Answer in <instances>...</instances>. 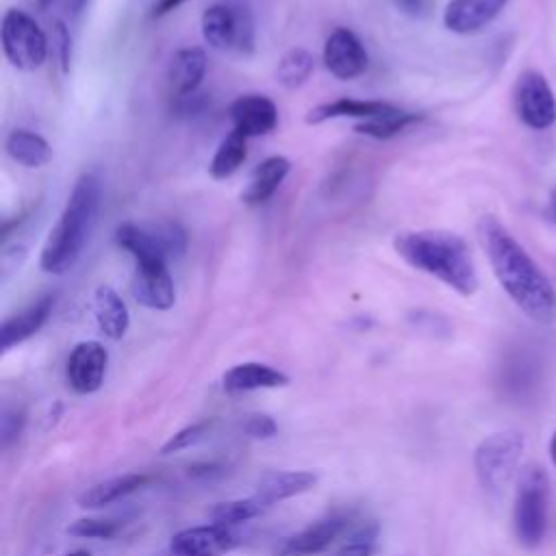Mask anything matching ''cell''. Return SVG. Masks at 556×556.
I'll return each instance as SVG.
<instances>
[{
	"label": "cell",
	"instance_id": "cell-31",
	"mask_svg": "<svg viewBox=\"0 0 556 556\" xmlns=\"http://www.w3.org/2000/svg\"><path fill=\"white\" fill-rule=\"evenodd\" d=\"M213 426V419H204V421H198V424H191L182 430H178L176 434H172L163 445H161V454H174V452H180L193 443H198Z\"/></svg>",
	"mask_w": 556,
	"mask_h": 556
},
{
	"label": "cell",
	"instance_id": "cell-40",
	"mask_svg": "<svg viewBox=\"0 0 556 556\" xmlns=\"http://www.w3.org/2000/svg\"><path fill=\"white\" fill-rule=\"evenodd\" d=\"M67 556H91L87 549H76V552H70Z\"/></svg>",
	"mask_w": 556,
	"mask_h": 556
},
{
	"label": "cell",
	"instance_id": "cell-14",
	"mask_svg": "<svg viewBox=\"0 0 556 556\" xmlns=\"http://www.w3.org/2000/svg\"><path fill=\"white\" fill-rule=\"evenodd\" d=\"M130 291L141 306L152 311H167L176 302V289L167 263H135Z\"/></svg>",
	"mask_w": 556,
	"mask_h": 556
},
{
	"label": "cell",
	"instance_id": "cell-24",
	"mask_svg": "<svg viewBox=\"0 0 556 556\" xmlns=\"http://www.w3.org/2000/svg\"><path fill=\"white\" fill-rule=\"evenodd\" d=\"M93 313H96V321L98 328L104 337L117 341L126 334L128 324H130V315L128 308L124 304V300L119 298V293L109 287V285H100L93 293Z\"/></svg>",
	"mask_w": 556,
	"mask_h": 556
},
{
	"label": "cell",
	"instance_id": "cell-5",
	"mask_svg": "<svg viewBox=\"0 0 556 556\" xmlns=\"http://www.w3.org/2000/svg\"><path fill=\"white\" fill-rule=\"evenodd\" d=\"M547 476L539 465H528L517 480L513 530L519 545L536 547L547 530Z\"/></svg>",
	"mask_w": 556,
	"mask_h": 556
},
{
	"label": "cell",
	"instance_id": "cell-2",
	"mask_svg": "<svg viewBox=\"0 0 556 556\" xmlns=\"http://www.w3.org/2000/svg\"><path fill=\"white\" fill-rule=\"evenodd\" d=\"M393 248L413 269L437 278L460 295L478 291V271L471 250L463 237L447 230H404Z\"/></svg>",
	"mask_w": 556,
	"mask_h": 556
},
{
	"label": "cell",
	"instance_id": "cell-32",
	"mask_svg": "<svg viewBox=\"0 0 556 556\" xmlns=\"http://www.w3.org/2000/svg\"><path fill=\"white\" fill-rule=\"evenodd\" d=\"M119 523L113 519H78L74 521L67 532L74 536H83V539H111L117 532Z\"/></svg>",
	"mask_w": 556,
	"mask_h": 556
},
{
	"label": "cell",
	"instance_id": "cell-30",
	"mask_svg": "<svg viewBox=\"0 0 556 556\" xmlns=\"http://www.w3.org/2000/svg\"><path fill=\"white\" fill-rule=\"evenodd\" d=\"M267 510V504H263L256 495L243 497V500H228V502H217L215 506L208 508V519L217 526L230 528L235 523L248 521L252 517H258L261 513Z\"/></svg>",
	"mask_w": 556,
	"mask_h": 556
},
{
	"label": "cell",
	"instance_id": "cell-26",
	"mask_svg": "<svg viewBox=\"0 0 556 556\" xmlns=\"http://www.w3.org/2000/svg\"><path fill=\"white\" fill-rule=\"evenodd\" d=\"M150 476L146 473H124V476H115L111 480H104L91 489H87L80 497H78V504L83 508H100V506H106L111 502H117L122 500L124 495L141 489L143 484H148Z\"/></svg>",
	"mask_w": 556,
	"mask_h": 556
},
{
	"label": "cell",
	"instance_id": "cell-42",
	"mask_svg": "<svg viewBox=\"0 0 556 556\" xmlns=\"http://www.w3.org/2000/svg\"><path fill=\"white\" fill-rule=\"evenodd\" d=\"M39 2V7H50L54 0H37Z\"/></svg>",
	"mask_w": 556,
	"mask_h": 556
},
{
	"label": "cell",
	"instance_id": "cell-13",
	"mask_svg": "<svg viewBox=\"0 0 556 556\" xmlns=\"http://www.w3.org/2000/svg\"><path fill=\"white\" fill-rule=\"evenodd\" d=\"M239 545V539L230 528L211 523L180 530L169 541L172 556H222Z\"/></svg>",
	"mask_w": 556,
	"mask_h": 556
},
{
	"label": "cell",
	"instance_id": "cell-35",
	"mask_svg": "<svg viewBox=\"0 0 556 556\" xmlns=\"http://www.w3.org/2000/svg\"><path fill=\"white\" fill-rule=\"evenodd\" d=\"M54 41H56V52H59V63L63 72H70L72 63V37L70 30L65 28L63 22L54 24Z\"/></svg>",
	"mask_w": 556,
	"mask_h": 556
},
{
	"label": "cell",
	"instance_id": "cell-1",
	"mask_svg": "<svg viewBox=\"0 0 556 556\" xmlns=\"http://www.w3.org/2000/svg\"><path fill=\"white\" fill-rule=\"evenodd\" d=\"M478 235L491 269L506 295L534 321H556V289L526 248L493 215L478 222Z\"/></svg>",
	"mask_w": 556,
	"mask_h": 556
},
{
	"label": "cell",
	"instance_id": "cell-3",
	"mask_svg": "<svg viewBox=\"0 0 556 556\" xmlns=\"http://www.w3.org/2000/svg\"><path fill=\"white\" fill-rule=\"evenodd\" d=\"M98 206H100V182L93 174H83L74 182L72 193L41 248L39 267L46 274L59 276L76 265L87 243V237L96 224Z\"/></svg>",
	"mask_w": 556,
	"mask_h": 556
},
{
	"label": "cell",
	"instance_id": "cell-9",
	"mask_svg": "<svg viewBox=\"0 0 556 556\" xmlns=\"http://www.w3.org/2000/svg\"><path fill=\"white\" fill-rule=\"evenodd\" d=\"M517 117L532 130H547L556 122V96L547 78L536 70L519 74L513 91Z\"/></svg>",
	"mask_w": 556,
	"mask_h": 556
},
{
	"label": "cell",
	"instance_id": "cell-27",
	"mask_svg": "<svg viewBox=\"0 0 556 556\" xmlns=\"http://www.w3.org/2000/svg\"><path fill=\"white\" fill-rule=\"evenodd\" d=\"M248 156V139L237 132V130H230L217 146L211 163H208V174L215 178V180H224V178H230L245 161Z\"/></svg>",
	"mask_w": 556,
	"mask_h": 556
},
{
	"label": "cell",
	"instance_id": "cell-19",
	"mask_svg": "<svg viewBox=\"0 0 556 556\" xmlns=\"http://www.w3.org/2000/svg\"><path fill=\"white\" fill-rule=\"evenodd\" d=\"M206 74V54L202 48H182L174 54L169 63V89L176 98L195 96L202 78Z\"/></svg>",
	"mask_w": 556,
	"mask_h": 556
},
{
	"label": "cell",
	"instance_id": "cell-33",
	"mask_svg": "<svg viewBox=\"0 0 556 556\" xmlns=\"http://www.w3.org/2000/svg\"><path fill=\"white\" fill-rule=\"evenodd\" d=\"M24 410L22 408H11V406H4L2 413H0V447L2 450H9L17 437L22 434V428H24Z\"/></svg>",
	"mask_w": 556,
	"mask_h": 556
},
{
	"label": "cell",
	"instance_id": "cell-11",
	"mask_svg": "<svg viewBox=\"0 0 556 556\" xmlns=\"http://www.w3.org/2000/svg\"><path fill=\"white\" fill-rule=\"evenodd\" d=\"M545 380V358L539 352L521 350L517 352L504 371V391L517 404H530L536 395H541Z\"/></svg>",
	"mask_w": 556,
	"mask_h": 556
},
{
	"label": "cell",
	"instance_id": "cell-20",
	"mask_svg": "<svg viewBox=\"0 0 556 556\" xmlns=\"http://www.w3.org/2000/svg\"><path fill=\"white\" fill-rule=\"evenodd\" d=\"M317 484L313 471H265L256 484V497L271 506L280 500L311 491Z\"/></svg>",
	"mask_w": 556,
	"mask_h": 556
},
{
	"label": "cell",
	"instance_id": "cell-10",
	"mask_svg": "<svg viewBox=\"0 0 556 556\" xmlns=\"http://www.w3.org/2000/svg\"><path fill=\"white\" fill-rule=\"evenodd\" d=\"M350 526V519L343 515H330L319 519L300 532L285 536L276 547L274 556H313L326 552Z\"/></svg>",
	"mask_w": 556,
	"mask_h": 556
},
{
	"label": "cell",
	"instance_id": "cell-16",
	"mask_svg": "<svg viewBox=\"0 0 556 556\" xmlns=\"http://www.w3.org/2000/svg\"><path fill=\"white\" fill-rule=\"evenodd\" d=\"M232 130L241 132L245 139L269 135L278 126V106L274 100L261 93L239 96L228 109Z\"/></svg>",
	"mask_w": 556,
	"mask_h": 556
},
{
	"label": "cell",
	"instance_id": "cell-17",
	"mask_svg": "<svg viewBox=\"0 0 556 556\" xmlns=\"http://www.w3.org/2000/svg\"><path fill=\"white\" fill-rule=\"evenodd\" d=\"M508 0H450L443 24L456 35H471L493 22Z\"/></svg>",
	"mask_w": 556,
	"mask_h": 556
},
{
	"label": "cell",
	"instance_id": "cell-41",
	"mask_svg": "<svg viewBox=\"0 0 556 556\" xmlns=\"http://www.w3.org/2000/svg\"><path fill=\"white\" fill-rule=\"evenodd\" d=\"M85 4H87V0H74V9H76V11H80Z\"/></svg>",
	"mask_w": 556,
	"mask_h": 556
},
{
	"label": "cell",
	"instance_id": "cell-36",
	"mask_svg": "<svg viewBox=\"0 0 556 556\" xmlns=\"http://www.w3.org/2000/svg\"><path fill=\"white\" fill-rule=\"evenodd\" d=\"M378 552L376 543H358V541H348L334 556H374Z\"/></svg>",
	"mask_w": 556,
	"mask_h": 556
},
{
	"label": "cell",
	"instance_id": "cell-29",
	"mask_svg": "<svg viewBox=\"0 0 556 556\" xmlns=\"http://www.w3.org/2000/svg\"><path fill=\"white\" fill-rule=\"evenodd\" d=\"M419 119H421V115H417V113L395 109V111L384 113V115H380V117L358 122V124L354 126V130H356L358 135H365V137H371V139H391V137L400 135L402 130H406L408 126H413V124L419 122Z\"/></svg>",
	"mask_w": 556,
	"mask_h": 556
},
{
	"label": "cell",
	"instance_id": "cell-34",
	"mask_svg": "<svg viewBox=\"0 0 556 556\" xmlns=\"http://www.w3.org/2000/svg\"><path fill=\"white\" fill-rule=\"evenodd\" d=\"M243 430L254 439H269L276 434L278 426L269 415H250L243 424Z\"/></svg>",
	"mask_w": 556,
	"mask_h": 556
},
{
	"label": "cell",
	"instance_id": "cell-23",
	"mask_svg": "<svg viewBox=\"0 0 556 556\" xmlns=\"http://www.w3.org/2000/svg\"><path fill=\"white\" fill-rule=\"evenodd\" d=\"M224 389L228 393H243L254 389H276L289 384V376L265 365V363H241L230 367L224 378Z\"/></svg>",
	"mask_w": 556,
	"mask_h": 556
},
{
	"label": "cell",
	"instance_id": "cell-39",
	"mask_svg": "<svg viewBox=\"0 0 556 556\" xmlns=\"http://www.w3.org/2000/svg\"><path fill=\"white\" fill-rule=\"evenodd\" d=\"M549 213H552V217L556 219V189H554L552 195H549Z\"/></svg>",
	"mask_w": 556,
	"mask_h": 556
},
{
	"label": "cell",
	"instance_id": "cell-4",
	"mask_svg": "<svg viewBox=\"0 0 556 556\" xmlns=\"http://www.w3.org/2000/svg\"><path fill=\"white\" fill-rule=\"evenodd\" d=\"M113 239L117 248L135 258V263H167L169 258L182 256L187 248V235L174 222H124L115 228Z\"/></svg>",
	"mask_w": 556,
	"mask_h": 556
},
{
	"label": "cell",
	"instance_id": "cell-6",
	"mask_svg": "<svg viewBox=\"0 0 556 556\" xmlns=\"http://www.w3.org/2000/svg\"><path fill=\"white\" fill-rule=\"evenodd\" d=\"M523 454V434L502 430L484 437L473 452V467L480 484L491 495H500L513 480Z\"/></svg>",
	"mask_w": 556,
	"mask_h": 556
},
{
	"label": "cell",
	"instance_id": "cell-18",
	"mask_svg": "<svg viewBox=\"0 0 556 556\" xmlns=\"http://www.w3.org/2000/svg\"><path fill=\"white\" fill-rule=\"evenodd\" d=\"M52 306H54V295L48 293L39 298L35 304H30L28 308H24L22 313L7 317L0 328V350L9 352L13 345H20L22 341L30 339L48 321Z\"/></svg>",
	"mask_w": 556,
	"mask_h": 556
},
{
	"label": "cell",
	"instance_id": "cell-15",
	"mask_svg": "<svg viewBox=\"0 0 556 556\" xmlns=\"http://www.w3.org/2000/svg\"><path fill=\"white\" fill-rule=\"evenodd\" d=\"M109 354L98 341L78 343L67 358V382L76 393H93L100 389L106 374Z\"/></svg>",
	"mask_w": 556,
	"mask_h": 556
},
{
	"label": "cell",
	"instance_id": "cell-25",
	"mask_svg": "<svg viewBox=\"0 0 556 556\" xmlns=\"http://www.w3.org/2000/svg\"><path fill=\"white\" fill-rule=\"evenodd\" d=\"M4 148L7 154L24 167H43L52 159L50 143L41 135L30 132L26 128L11 130L4 141Z\"/></svg>",
	"mask_w": 556,
	"mask_h": 556
},
{
	"label": "cell",
	"instance_id": "cell-37",
	"mask_svg": "<svg viewBox=\"0 0 556 556\" xmlns=\"http://www.w3.org/2000/svg\"><path fill=\"white\" fill-rule=\"evenodd\" d=\"M185 0H156L152 7V17H163L167 13H172L174 9H178Z\"/></svg>",
	"mask_w": 556,
	"mask_h": 556
},
{
	"label": "cell",
	"instance_id": "cell-7",
	"mask_svg": "<svg viewBox=\"0 0 556 556\" xmlns=\"http://www.w3.org/2000/svg\"><path fill=\"white\" fill-rule=\"evenodd\" d=\"M0 41L9 63L24 72L41 67L48 56L46 33L28 13L20 9H9L4 13L0 26Z\"/></svg>",
	"mask_w": 556,
	"mask_h": 556
},
{
	"label": "cell",
	"instance_id": "cell-38",
	"mask_svg": "<svg viewBox=\"0 0 556 556\" xmlns=\"http://www.w3.org/2000/svg\"><path fill=\"white\" fill-rule=\"evenodd\" d=\"M549 458H552V463L556 465V432H554L552 439H549Z\"/></svg>",
	"mask_w": 556,
	"mask_h": 556
},
{
	"label": "cell",
	"instance_id": "cell-22",
	"mask_svg": "<svg viewBox=\"0 0 556 556\" xmlns=\"http://www.w3.org/2000/svg\"><path fill=\"white\" fill-rule=\"evenodd\" d=\"M289 169H291L289 159L278 156V154L276 156H267L265 161H261L252 169V174L248 178V185L241 191V200L245 204H263L265 200H269L276 193V189L287 178Z\"/></svg>",
	"mask_w": 556,
	"mask_h": 556
},
{
	"label": "cell",
	"instance_id": "cell-21",
	"mask_svg": "<svg viewBox=\"0 0 556 556\" xmlns=\"http://www.w3.org/2000/svg\"><path fill=\"white\" fill-rule=\"evenodd\" d=\"M397 106L382 102V100H352V98H339L332 102L317 104L315 109L308 111L306 124H321L328 119H341V117H356L361 122L380 117L384 113L395 111Z\"/></svg>",
	"mask_w": 556,
	"mask_h": 556
},
{
	"label": "cell",
	"instance_id": "cell-12",
	"mask_svg": "<svg viewBox=\"0 0 556 556\" xmlns=\"http://www.w3.org/2000/svg\"><path fill=\"white\" fill-rule=\"evenodd\" d=\"M324 65L339 80H352L367 70V50L348 28H334L324 43Z\"/></svg>",
	"mask_w": 556,
	"mask_h": 556
},
{
	"label": "cell",
	"instance_id": "cell-28",
	"mask_svg": "<svg viewBox=\"0 0 556 556\" xmlns=\"http://www.w3.org/2000/svg\"><path fill=\"white\" fill-rule=\"evenodd\" d=\"M315 70V59L308 50L304 48H291L289 52L282 54L276 67V80L285 89H298L302 87Z\"/></svg>",
	"mask_w": 556,
	"mask_h": 556
},
{
	"label": "cell",
	"instance_id": "cell-8",
	"mask_svg": "<svg viewBox=\"0 0 556 556\" xmlns=\"http://www.w3.org/2000/svg\"><path fill=\"white\" fill-rule=\"evenodd\" d=\"M202 37L215 50H252L254 24L243 7L211 4L202 13Z\"/></svg>",
	"mask_w": 556,
	"mask_h": 556
}]
</instances>
